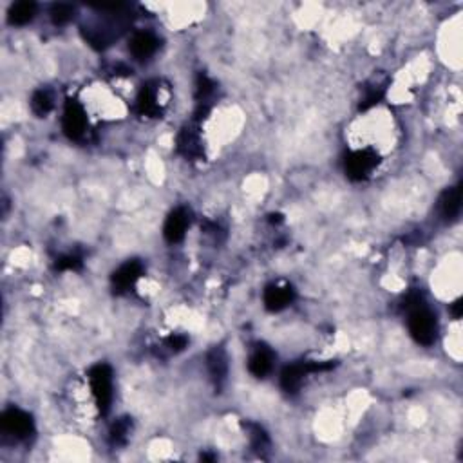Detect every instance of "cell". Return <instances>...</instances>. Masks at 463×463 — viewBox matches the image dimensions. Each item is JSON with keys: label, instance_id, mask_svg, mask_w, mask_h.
<instances>
[{"label": "cell", "instance_id": "cell-1", "mask_svg": "<svg viewBox=\"0 0 463 463\" xmlns=\"http://www.w3.org/2000/svg\"><path fill=\"white\" fill-rule=\"evenodd\" d=\"M92 397L101 414H107L113 404V369L107 364H98L89 371Z\"/></svg>", "mask_w": 463, "mask_h": 463}, {"label": "cell", "instance_id": "cell-2", "mask_svg": "<svg viewBox=\"0 0 463 463\" xmlns=\"http://www.w3.org/2000/svg\"><path fill=\"white\" fill-rule=\"evenodd\" d=\"M409 331L413 338L421 346H431L436 340L438 322L436 317L424 306L411 309L409 313Z\"/></svg>", "mask_w": 463, "mask_h": 463}, {"label": "cell", "instance_id": "cell-3", "mask_svg": "<svg viewBox=\"0 0 463 463\" xmlns=\"http://www.w3.org/2000/svg\"><path fill=\"white\" fill-rule=\"evenodd\" d=\"M380 163V156L375 151H357L347 156L346 159V174L350 180L362 181L371 174Z\"/></svg>", "mask_w": 463, "mask_h": 463}, {"label": "cell", "instance_id": "cell-4", "mask_svg": "<svg viewBox=\"0 0 463 463\" xmlns=\"http://www.w3.org/2000/svg\"><path fill=\"white\" fill-rule=\"evenodd\" d=\"M63 132L71 140H82L87 130V114L76 100H67L62 118Z\"/></svg>", "mask_w": 463, "mask_h": 463}, {"label": "cell", "instance_id": "cell-5", "mask_svg": "<svg viewBox=\"0 0 463 463\" xmlns=\"http://www.w3.org/2000/svg\"><path fill=\"white\" fill-rule=\"evenodd\" d=\"M2 429L6 433L17 436V438H27L33 434V418L20 409H8L0 418Z\"/></svg>", "mask_w": 463, "mask_h": 463}, {"label": "cell", "instance_id": "cell-6", "mask_svg": "<svg viewBox=\"0 0 463 463\" xmlns=\"http://www.w3.org/2000/svg\"><path fill=\"white\" fill-rule=\"evenodd\" d=\"M143 266L140 261H129V263L121 264L116 271L113 273V288L114 292L121 293L127 292L134 283L142 277Z\"/></svg>", "mask_w": 463, "mask_h": 463}, {"label": "cell", "instance_id": "cell-7", "mask_svg": "<svg viewBox=\"0 0 463 463\" xmlns=\"http://www.w3.org/2000/svg\"><path fill=\"white\" fill-rule=\"evenodd\" d=\"M188 223H190V217H188L187 210L175 209L165 221V228H163L165 239L168 242H180L187 234Z\"/></svg>", "mask_w": 463, "mask_h": 463}, {"label": "cell", "instance_id": "cell-8", "mask_svg": "<svg viewBox=\"0 0 463 463\" xmlns=\"http://www.w3.org/2000/svg\"><path fill=\"white\" fill-rule=\"evenodd\" d=\"M159 40L149 31H140L130 38L129 51L136 60H147L151 58L152 54L158 51Z\"/></svg>", "mask_w": 463, "mask_h": 463}, {"label": "cell", "instance_id": "cell-9", "mask_svg": "<svg viewBox=\"0 0 463 463\" xmlns=\"http://www.w3.org/2000/svg\"><path fill=\"white\" fill-rule=\"evenodd\" d=\"M178 151L187 159L203 158V145H201L199 134L192 127H185L178 136Z\"/></svg>", "mask_w": 463, "mask_h": 463}, {"label": "cell", "instance_id": "cell-10", "mask_svg": "<svg viewBox=\"0 0 463 463\" xmlns=\"http://www.w3.org/2000/svg\"><path fill=\"white\" fill-rule=\"evenodd\" d=\"M293 301V290L290 286L271 284L264 290V306L270 311H280Z\"/></svg>", "mask_w": 463, "mask_h": 463}, {"label": "cell", "instance_id": "cell-11", "mask_svg": "<svg viewBox=\"0 0 463 463\" xmlns=\"http://www.w3.org/2000/svg\"><path fill=\"white\" fill-rule=\"evenodd\" d=\"M273 367V351L266 346H257L248 360V369L257 378H264Z\"/></svg>", "mask_w": 463, "mask_h": 463}, {"label": "cell", "instance_id": "cell-12", "mask_svg": "<svg viewBox=\"0 0 463 463\" xmlns=\"http://www.w3.org/2000/svg\"><path fill=\"white\" fill-rule=\"evenodd\" d=\"M138 113L143 116H158L161 113L158 101V85L149 82L142 87L138 94Z\"/></svg>", "mask_w": 463, "mask_h": 463}, {"label": "cell", "instance_id": "cell-13", "mask_svg": "<svg viewBox=\"0 0 463 463\" xmlns=\"http://www.w3.org/2000/svg\"><path fill=\"white\" fill-rule=\"evenodd\" d=\"M462 209V188L452 187L447 188L445 192L440 196L438 201V212L443 219H455Z\"/></svg>", "mask_w": 463, "mask_h": 463}, {"label": "cell", "instance_id": "cell-14", "mask_svg": "<svg viewBox=\"0 0 463 463\" xmlns=\"http://www.w3.org/2000/svg\"><path fill=\"white\" fill-rule=\"evenodd\" d=\"M206 366H209V371L212 380L216 382V385H223V382L226 380L228 375V360H226V353L221 347H214L212 351L206 357Z\"/></svg>", "mask_w": 463, "mask_h": 463}, {"label": "cell", "instance_id": "cell-15", "mask_svg": "<svg viewBox=\"0 0 463 463\" xmlns=\"http://www.w3.org/2000/svg\"><path fill=\"white\" fill-rule=\"evenodd\" d=\"M308 375L306 364H292L286 366L280 373V385L286 393H297L302 385V380Z\"/></svg>", "mask_w": 463, "mask_h": 463}, {"label": "cell", "instance_id": "cell-16", "mask_svg": "<svg viewBox=\"0 0 463 463\" xmlns=\"http://www.w3.org/2000/svg\"><path fill=\"white\" fill-rule=\"evenodd\" d=\"M35 13H37V4L35 2H17L15 6H11L9 9V24L13 25H25L30 24L35 18Z\"/></svg>", "mask_w": 463, "mask_h": 463}, {"label": "cell", "instance_id": "cell-17", "mask_svg": "<svg viewBox=\"0 0 463 463\" xmlns=\"http://www.w3.org/2000/svg\"><path fill=\"white\" fill-rule=\"evenodd\" d=\"M53 105H54L53 94H51L47 89H38L33 97H31V111L40 118L49 114L51 111H53Z\"/></svg>", "mask_w": 463, "mask_h": 463}, {"label": "cell", "instance_id": "cell-18", "mask_svg": "<svg viewBox=\"0 0 463 463\" xmlns=\"http://www.w3.org/2000/svg\"><path fill=\"white\" fill-rule=\"evenodd\" d=\"M130 429H132L130 418H120V420L114 421V426L111 427V443L113 445H123L129 438Z\"/></svg>", "mask_w": 463, "mask_h": 463}, {"label": "cell", "instance_id": "cell-19", "mask_svg": "<svg viewBox=\"0 0 463 463\" xmlns=\"http://www.w3.org/2000/svg\"><path fill=\"white\" fill-rule=\"evenodd\" d=\"M73 17H75V8L71 4L60 2V4H54L51 8V20H53V24L66 25L67 22L73 20Z\"/></svg>", "mask_w": 463, "mask_h": 463}, {"label": "cell", "instance_id": "cell-20", "mask_svg": "<svg viewBox=\"0 0 463 463\" xmlns=\"http://www.w3.org/2000/svg\"><path fill=\"white\" fill-rule=\"evenodd\" d=\"M250 427V442L255 451H263L268 447V436L259 426H248Z\"/></svg>", "mask_w": 463, "mask_h": 463}, {"label": "cell", "instance_id": "cell-21", "mask_svg": "<svg viewBox=\"0 0 463 463\" xmlns=\"http://www.w3.org/2000/svg\"><path fill=\"white\" fill-rule=\"evenodd\" d=\"M80 266H82V259L76 257V255H66V257H60L56 261L58 270H78Z\"/></svg>", "mask_w": 463, "mask_h": 463}, {"label": "cell", "instance_id": "cell-22", "mask_svg": "<svg viewBox=\"0 0 463 463\" xmlns=\"http://www.w3.org/2000/svg\"><path fill=\"white\" fill-rule=\"evenodd\" d=\"M188 344V338L185 335H172L167 338V347H171L172 351H181L185 350Z\"/></svg>", "mask_w": 463, "mask_h": 463}, {"label": "cell", "instance_id": "cell-23", "mask_svg": "<svg viewBox=\"0 0 463 463\" xmlns=\"http://www.w3.org/2000/svg\"><path fill=\"white\" fill-rule=\"evenodd\" d=\"M382 97H384V91H382V89H373L371 92H367V97L364 98V104L360 105V109H369L371 105L378 104V101L382 100Z\"/></svg>", "mask_w": 463, "mask_h": 463}, {"label": "cell", "instance_id": "cell-24", "mask_svg": "<svg viewBox=\"0 0 463 463\" xmlns=\"http://www.w3.org/2000/svg\"><path fill=\"white\" fill-rule=\"evenodd\" d=\"M462 308H463V304H462V299H458V301H456L455 304H452V308H451L452 315H455L456 319H459V317H462Z\"/></svg>", "mask_w": 463, "mask_h": 463}]
</instances>
